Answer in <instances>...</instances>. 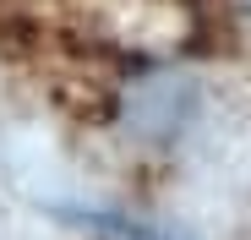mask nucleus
<instances>
[{
	"mask_svg": "<svg viewBox=\"0 0 251 240\" xmlns=\"http://www.w3.org/2000/svg\"><path fill=\"white\" fill-rule=\"evenodd\" d=\"M235 6H240V17H246V27H251V0H235Z\"/></svg>",
	"mask_w": 251,
	"mask_h": 240,
	"instance_id": "1",
	"label": "nucleus"
}]
</instances>
